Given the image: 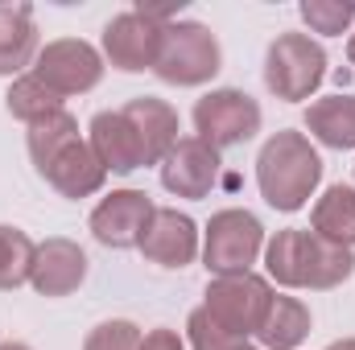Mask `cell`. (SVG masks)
Listing matches in <instances>:
<instances>
[{
    "mask_svg": "<svg viewBox=\"0 0 355 350\" xmlns=\"http://www.w3.org/2000/svg\"><path fill=\"white\" fill-rule=\"evenodd\" d=\"M347 62L355 66V33H352V42H347Z\"/></svg>",
    "mask_w": 355,
    "mask_h": 350,
    "instance_id": "29",
    "label": "cell"
},
{
    "mask_svg": "<svg viewBox=\"0 0 355 350\" xmlns=\"http://www.w3.org/2000/svg\"><path fill=\"white\" fill-rule=\"evenodd\" d=\"M141 350H186L182 347V338H178V330H149L145 338H141Z\"/></svg>",
    "mask_w": 355,
    "mask_h": 350,
    "instance_id": "26",
    "label": "cell"
},
{
    "mask_svg": "<svg viewBox=\"0 0 355 350\" xmlns=\"http://www.w3.org/2000/svg\"><path fill=\"white\" fill-rule=\"evenodd\" d=\"M186 338H190V347H194V350H244V347H248L244 338H236L232 330H223V326L202 309V305L186 317Z\"/></svg>",
    "mask_w": 355,
    "mask_h": 350,
    "instance_id": "24",
    "label": "cell"
},
{
    "mask_svg": "<svg viewBox=\"0 0 355 350\" xmlns=\"http://www.w3.org/2000/svg\"><path fill=\"white\" fill-rule=\"evenodd\" d=\"M310 231L327 243L339 248H355V185H331L314 210H310Z\"/></svg>",
    "mask_w": 355,
    "mask_h": 350,
    "instance_id": "19",
    "label": "cell"
},
{
    "mask_svg": "<svg viewBox=\"0 0 355 350\" xmlns=\"http://www.w3.org/2000/svg\"><path fill=\"white\" fill-rule=\"evenodd\" d=\"M162 29H166V25H153V21L141 17L137 8L116 12V17L103 25V58H107L116 71H124V75L153 71L157 50H162Z\"/></svg>",
    "mask_w": 355,
    "mask_h": 350,
    "instance_id": "10",
    "label": "cell"
},
{
    "mask_svg": "<svg viewBox=\"0 0 355 350\" xmlns=\"http://www.w3.org/2000/svg\"><path fill=\"white\" fill-rule=\"evenodd\" d=\"M223 50L219 37L202 21H170L162 29V50L153 62V75L170 87H202L219 75Z\"/></svg>",
    "mask_w": 355,
    "mask_h": 350,
    "instance_id": "4",
    "label": "cell"
},
{
    "mask_svg": "<svg viewBox=\"0 0 355 350\" xmlns=\"http://www.w3.org/2000/svg\"><path fill=\"white\" fill-rule=\"evenodd\" d=\"M0 350H33V347H25V342H0Z\"/></svg>",
    "mask_w": 355,
    "mask_h": 350,
    "instance_id": "28",
    "label": "cell"
},
{
    "mask_svg": "<svg viewBox=\"0 0 355 350\" xmlns=\"http://www.w3.org/2000/svg\"><path fill=\"white\" fill-rule=\"evenodd\" d=\"M306 132L327 149H355V95H327L306 107Z\"/></svg>",
    "mask_w": 355,
    "mask_h": 350,
    "instance_id": "18",
    "label": "cell"
},
{
    "mask_svg": "<svg viewBox=\"0 0 355 350\" xmlns=\"http://www.w3.org/2000/svg\"><path fill=\"white\" fill-rule=\"evenodd\" d=\"M141 338H145L141 326L116 317V322L95 326V330L87 334V342H83V350H141Z\"/></svg>",
    "mask_w": 355,
    "mask_h": 350,
    "instance_id": "25",
    "label": "cell"
},
{
    "mask_svg": "<svg viewBox=\"0 0 355 350\" xmlns=\"http://www.w3.org/2000/svg\"><path fill=\"white\" fill-rule=\"evenodd\" d=\"M261 120H265L261 116V103L236 87L207 91L194 103V132L211 149H232V145L252 140L261 132Z\"/></svg>",
    "mask_w": 355,
    "mask_h": 350,
    "instance_id": "8",
    "label": "cell"
},
{
    "mask_svg": "<svg viewBox=\"0 0 355 350\" xmlns=\"http://www.w3.org/2000/svg\"><path fill=\"white\" fill-rule=\"evenodd\" d=\"M33 75L62 99L83 95V91L99 87V79H103V54L83 37H58V42H46L37 50Z\"/></svg>",
    "mask_w": 355,
    "mask_h": 350,
    "instance_id": "9",
    "label": "cell"
},
{
    "mask_svg": "<svg viewBox=\"0 0 355 350\" xmlns=\"http://www.w3.org/2000/svg\"><path fill=\"white\" fill-rule=\"evenodd\" d=\"M244 350H257V347H244Z\"/></svg>",
    "mask_w": 355,
    "mask_h": 350,
    "instance_id": "30",
    "label": "cell"
},
{
    "mask_svg": "<svg viewBox=\"0 0 355 350\" xmlns=\"http://www.w3.org/2000/svg\"><path fill=\"white\" fill-rule=\"evenodd\" d=\"M219 149H211L198 136H182L162 161V185L174 198H207L219 181Z\"/></svg>",
    "mask_w": 355,
    "mask_h": 350,
    "instance_id": "12",
    "label": "cell"
},
{
    "mask_svg": "<svg viewBox=\"0 0 355 350\" xmlns=\"http://www.w3.org/2000/svg\"><path fill=\"white\" fill-rule=\"evenodd\" d=\"M306 334H310V309L297 297H277L272 293V305H268L265 322L257 330L265 350H297L306 342Z\"/></svg>",
    "mask_w": 355,
    "mask_h": 350,
    "instance_id": "20",
    "label": "cell"
},
{
    "mask_svg": "<svg viewBox=\"0 0 355 350\" xmlns=\"http://www.w3.org/2000/svg\"><path fill=\"white\" fill-rule=\"evenodd\" d=\"M29 157L37 174L46 177L62 198H91L103 190L107 169L79 136V120L62 107L37 124H29Z\"/></svg>",
    "mask_w": 355,
    "mask_h": 350,
    "instance_id": "1",
    "label": "cell"
},
{
    "mask_svg": "<svg viewBox=\"0 0 355 350\" xmlns=\"http://www.w3.org/2000/svg\"><path fill=\"white\" fill-rule=\"evenodd\" d=\"M120 111H124V120L137 128V136H141V145H145V153H149V165H162L166 153L182 140V136H178V111L166 99H157V95H137V99H128Z\"/></svg>",
    "mask_w": 355,
    "mask_h": 350,
    "instance_id": "16",
    "label": "cell"
},
{
    "mask_svg": "<svg viewBox=\"0 0 355 350\" xmlns=\"http://www.w3.org/2000/svg\"><path fill=\"white\" fill-rule=\"evenodd\" d=\"M87 145L107 174H137L149 165V153L137 136V128L124 120V111H99L87 124Z\"/></svg>",
    "mask_w": 355,
    "mask_h": 350,
    "instance_id": "14",
    "label": "cell"
},
{
    "mask_svg": "<svg viewBox=\"0 0 355 350\" xmlns=\"http://www.w3.org/2000/svg\"><path fill=\"white\" fill-rule=\"evenodd\" d=\"M268 305H272V288H268L265 276H257V272L215 276V280L207 284V301H202V309H207L223 330H232V334L244 338V342H248V334L261 330Z\"/></svg>",
    "mask_w": 355,
    "mask_h": 350,
    "instance_id": "7",
    "label": "cell"
},
{
    "mask_svg": "<svg viewBox=\"0 0 355 350\" xmlns=\"http://www.w3.org/2000/svg\"><path fill=\"white\" fill-rule=\"evenodd\" d=\"M327 350H355V338H339V342H331Z\"/></svg>",
    "mask_w": 355,
    "mask_h": 350,
    "instance_id": "27",
    "label": "cell"
},
{
    "mask_svg": "<svg viewBox=\"0 0 355 350\" xmlns=\"http://www.w3.org/2000/svg\"><path fill=\"white\" fill-rule=\"evenodd\" d=\"M4 107H8L12 120H21V124H37V120H46V116L62 111V95H54V91L29 71V75L12 79V87H8V95H4Z\"/></svg>",
    "mask_w": 355,
    "mask_h": 350,
    "instance_id": "21",
    "label": "cell"
},
{
    "mask_svg": "<svg viewBox=\"0 0 355 350\" xmlns=\"http://www.w3.org/2000/svg\"><path fill=\"white\" fill-rule=\"evenodd\" d=\"M302 21H306L314 33L339 37V33L352 29L355 4H343V0H302Z\"/></svg>",
    "mask_w": 355,
    "mask_h": 350,
    "instance_id": "23",
    "label": "cell"
},
{
    "mask_svg": "<svg viewBox=\"0 0 355 350\" xmlns=\"http://www.w3.org/2000/svg\"><path fill=\"white\" fill-rule=\"evenodd\" d=\"M327 79V50L310 33H281L265 54V87L285 99L302 103Z\"/></svg>",
    "mask_w": 355,
    "mask_h": 350,
    "instance_id": "5",
    "label": "cell"
},
{
    "mask_svg": "<svg viewBox=\"0 0 355 350\" xmlns=\"http://www.w3.org/2000/svg\"><path fill=\"white\" fill-rule=\"evenodd\" d=\"M37 21L29 4H0V75H25L37 62Z\"/></svg>",
    "mask_w": 355,
    "mask_h": 350,
    "instance_id": "17",
    "label": "cell"
},
{
    "mask_svg": "<svg viewBox=\"0 0 355 350\" xmlns=\"http://www.w3.org/2000/svg\"><path fill=\"white\" fill-rule=\"evenodd\" d=\"M33 256H37V243L21 227L0 223V293H12L33 276Z\"/></svg>",
    "mask_w": 355,
    "mask_h": 350,
    "instance_id": "22",
    "label": "cell"
},
{
    "mask_svg": "<svg viewBox=\"0 0 355 350\" xmlns=\"http://www.w3.org/2000/svg\"><path fill=\"white\" fill-rule=\"evenodd\" d=\"M265 268L268 276L277 284H285V288L327 293V288H339L355 272V256L352 248L327 243L314 231L289 227V231H277L265 243Z\"/></svg>",
    "mask_w": 355,
    "mask_h": 350,
    "instance_id": "2",
    "label": "cell"
},
{
    "mask_svg": "<svg viewBox=\"0 0 355 350\" xmlns=\"http://www.w3.org/2000/svg\"><path fill=\"white\" fill-rule=\"evenodd\" d=\"M83 280H87V252L79 243H71V239H46V243H37L29 284L42 297H71Z\"/></svg>",
    "mask_w": 355,
    "mask_h": 350,
    "instance_id": "15",
    "label": "cell"
},
{
    "mask_svg": "<svg viewBox=\"0 0 355 350\" xmlns=\"http://www.w3.org/2000/svg\"><path fill=\"white\" fill-rule=\"evenodd\" d=\"M153 198L145 190H112L95 210H91V235L103 248H137L149 219H153Z\"/></svg>",
    "mask_w": 355,
    "mask_h": 350,
    "instance_id": "11",
    "label": "cell"
},
{
    "mask_svg": "<svg viewBox=\"0 0 355 350\" xmlns=\"http://www.w3.org/2000/svg\"><path fill=\"white\" fill-rule=\"evenodd\" d=\"M318 181H322V157L306 132L285 128L265 140V149L257 157V185L272 210H281V214L302 210L314 198Z\"/></svg>",
    "mask_w": 355,
    "mask_h": 350,
    "instance_id": "3",
    "label": "cell"
},
{
    "mask_svg": "<svg viewBox=\"0 0 355 350\" xmlns=\"http://www.w3.org/2000/svg\"><path fill=\"white\" fill-rule=\"evenodd\" d=\"M265 252V227L257 214L227 206L219 214H211L207 223V239H202V264L211 276H236V272H252L257 256Z\"/></svg>",
    "mask_w": 355,
    "mask_h": 350,
    "instance_id": "6",
    "label": "cell"
},
{
    "mask_svg": "<svg viewBox=\"0 0 355 350\" xmlns=\"http://www.w3.org/2000/svg\"><path fill=\"white\" fill-rule=\"evenodd\" d=\"M141 256L149 264H162V268H186L198 256V227L190 214H182L174 206H157L145 235H141Z\"/></svg>",
    "mask_w": 355,
    "mask_h": 350,
    "instance_id": "13",
    "label": "cell"
}]
</instances>
